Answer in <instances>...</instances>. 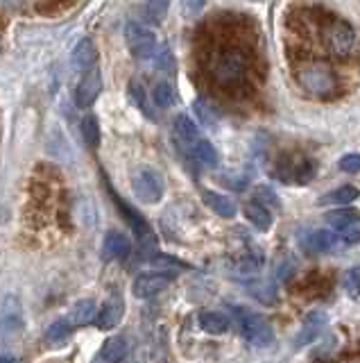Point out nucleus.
Wrapping results in <instances>:
<instances>
[{"mask_svg": "<svg viewBox=\"0 0 360 363\" xmlns=\"http://www.w3.org/2000/svg\"><path fill=\"white\" fill-rule=\"evenodd\" d=\"M344 243H347V245L360 243V232H347V236H344Z\"/></svg>", "mask_w": 360, "mask_h": 363, "instance_id": "nucleus-42", "label": "nucleus"}, {"mask_svg": "<svg viewBox=\"0 0 360 363\" xmlns=\"http://www.w3.org/2000/svg\"><path fill=\"white\" fill-rule=\"evenodd\" d=\"M320 34L324 39V45L335 57H349L356 45V30L349 21L331 16L329 21L320 23Z\"/></svg>", "mask_w": 360, "mask_h": 363, "instance_id": "nucleus-3", "label": "nucleus"}, {"mask_svg": "<svg viewBox=\"0 0 360 363\" xmlns=\"http://www.w3.org/2000/svg\"><path fill=\"white\" fill-rule=\"evenodd\" d=\"M247 291H250V295H252L254 300H258V302L265 304V306H272V304L279 302L277 286H274V281H269V279L250 281V284H247Z\"/></svg>", "mask_w": 360, "mask_h": 363, "instance_id": "nucleus-22", "label": "nucleus"}, {"mask_svg": "<svg viewBox=\"0 0 360 363\" xmlns=\"http://www.w3.org/2000/svg\"><path fill=\"white\" fill-rule=\"evenodd\" d=\"M263 268V255L261 252H250L238 259V264H236V270L240 272V275H256V272H261Z\"/></svg>", "mask_w": 360, "mask_h": 363, "instance_id": "nucleus-34", "label": "nucleus"}, {"mask_svg": "<svg viewBox=\"0 0 360 363\" xmlns=\"http://www.w3.org/2000/svg\"><path fill=\"white\" fill-rule=\"evenodd\" d=\"M125 41H127L129 52L137 57V60H152L156 48H159V45H156V34L137 21H129L125 26Z\"/></svg>", "mask_w": 360, "mask_h": 363, "instance_id": "nucleus-7", "label": "nucleus"}, {"mask_svg": "<svg viewBox=\"0 0 360 363\" xmlns=\"http://www.w3.org/2000/svg\"><path fill=\"white\" fill-rule=\"evenodd\" d=\"M127 91H129V100L143 111V116H145V118H150V121H156V113H154V109H152V105H150V94L145 91V86L139 82V79H132L129 86H127Z\"/></svg>", "mask_w": 360, "mask_h": 363, "instance_id": "nucleus-26", "label": "nucleus"}, {"mask_svg": "<svg viewBox=\"0 0 360 363\" xmlns=\"http://www.w3.org/2000/svg\"><path fill=\"white\" fill-rule=\"evenodd\" d=\"M315 173H318V164L310 157L303 155H286L284 159L277 162V170H274V175L281 182H286V184H299V186L313 182Z\"/></svg>", "mask_w": 360, "mask_h": 363, "instance_id": "nucleus-6", "label": "nucleus"}, {"mask_svg": "<svg viewBox=\"0 0 360 363\" xmlns=\"http://www.w3.org/2000/svg\"><path fill=\"white\" fill-rule=\"evenodd\" d=\"M193 111H195V116L199 118L202 125H207V128H213L218 121H220V111L211 105V102H207L204 98H197L193 102Z\"/></svg>", "mask_w": 360, "mask_h": 363, "instance_id": "nucleus-32", "label": "nucleus"}, {"mask_svg": "<svg viewBox=\"0 0 360 363\" xmlns=\"http://www.w3.org/2000/svg\"><path fill=\"white\" fill-rule=\"evenodd\" d=\"M0 361H16L14 357H9V354H3V357H0Z\"/></svg>", "mask_w": 360, "mask_h": 363, "instance_id": "nucleus-43", "label": "nucleus"}, {"mask_svg": "<svg viewBox=\"0 0 360 363\" xmlns=\"http://www.w3.org/2000/svg\"><path fill=\"white\" fill-rule=\"evenodd\" d=\"M73 323L69 320V318H62V320H54L48 329H46V340L50 345H62L66 343V340L71 338L73 334Z\"/></svg>", "mask_w": 360, "mask_h": 363, "instance_id": "nucleus-29", "label": "nucleus"}, {"mask_svg": "<svg viewBox=\"0 0 360 363\" xmlns=\"http://www.w3.org/2000/svg\"><path fill=\"white\" fill-rule=\"evenodd\" d=\"M299 245L306 255H324L337 245V234L329 230H313L299 238Z\"/></svg>", "mask_w": 360, "mask_h": 363, "instance_id": "nucleus-13", "label": "nucleus"}, {"mask_svg": "<svg viewBox=\"0 0 360 363\" xmlns=\"http://www.w3.org/2000/svg\"><path fill=\"white\" fill-rule=\"evenodd\" d=\"M103 94V75H100L98 66L91 68V71L80 73V82L75 86V105L80 109H88L91 105H95V100Z\"/></svg>", "mask_w": 360, "mask_h": 363, "instance_id": "nucleus-10", "label": "nucleus"}, {"mask_svg": "<svg viewBox=\"0 0 360 363\" xmlns=\"http://www.w3.org/2000/svg\"><path fill=\"white\" fill-rule=\"evenodd\" d=\"M231 320L220 311H202L199 313V327L207 334H224L229 329Z\"/></svg>", "mask_w": 360, "mask_h": 363, "instance_id": "nucleus-27", "label": "nucleus"}, {"mask_svg": "<svg viewBox=\"0 0 360 363\" xmlns=\"http://www.w3.org/2000/svg\"><path fill=\"white\" fill-rule=\"evenodd\" d=\"M233 311L236 318H238L240 334L247 343H252L254 347H267L274 343V327L265 315L247 313L245 309H233Z\"/></svg>", "mask_w": 360, "mask_h": 363, "instance_id": "nucleus-5", "label": "nucleus"}, {"mask_svg": "<svg viewBox=\"0 0 360 363\" xmlns=\"http://www.w3.org/2000/svg\"><path fill=\"white\" fill-rule=\"evenodd\" d=\"M292 275H297V266H295V261L286 259L284 264H281V266L277 268V279H279V281H284V284H288V281L292 279Z\"/></svg>", "mask_w": 360, "mask_h": 363, "instance_id": "nucleus-38", "label": "nucleus"}, {"mask_svg": "<svg viewBox=\"0 0 360 363\" xmlns=\"http://www.w3.org/2000/svg\"><path fill=\"white\" fill-rule=\"evenodd\" d=\"M75 0H39V11L41 14H48V16H57L64 14L66 9L73 7Z\"/></svg>", "mask_w": 360, "mask_h": 363, "instance_id": "nucleus-36", "label": "nucleus"}, {"mask_svg": "<svg viewBox=\"0 0 360 363\" xmlns=\"http://www.w3.org/2000/svg\"><path fill=\"white\" fill-rule=\"evenodd\" d=\"M80 134H82L84 143L91 147V150H95L100 143V123L93 113H88V116H84L80 121Z\"/></svg>", "mask_w": 360, "mask_h": 363, "instance_id": "nucleus-31", "label": "nucleus"}, {"mask_svg": "<svg viewBox=\"0 0 360 363\" xmlns=\"http://www.w3.org/2000/svg\"><path fill=\"white\" fill-rule=\"evenodd\" d=\"M358 220H360L358 209L347 207V204H342L340 209H335V211H331V213H326V223H329V225L333 227V230H337V232L349 230V227L356 225Z\"/></svg>", "mask_w": 360, "mask_h": 363, "instance_id": "nucleus-24", "label": "nucleus"}, {"mask_svg": "<svg viewBox=\"0 0 360 363\" xmlns=\"http://www.w3.org/2000/svg\"><path fill=\"white\" fill-rule=\"evenodd\" d=\"M173 136H175V143L179 145L182 152H190V147L195 145V141L199 139V128L193 123V118L186 116V113H179L173 121Z\"/></svg>", "mask_w": 360, "mask_h": 363, "instance_id": "nucleus-12", "label": "nucleus"}, {"mask_svg": "<svg viewBox=\"0 0 360 363\" xmlns=\"http://www.w3.org/2000/svg\"><path fill=\"white\" fill-rule=\"evenodd\" d=\"M256 198H263V200H269V204H279V198H277V193L269 189V186H258L256 189Z\"/></svg>", "mask_w": 360, "mask_h": 363, "instance_id": "nucleus-40", "label": "nucleus"}, {"mask_svg": "<svg viewBox=\"0 0 360 363\" xmlns=\"http://www.w3.org/2000/svg\"><path fill=\"white\" fill-rule=\"evenodd\" d=\"M175 89L170 82H166V79H161V82H156L152 86V102H154V107H159V109H170L175 105Z\"/></svg>", "mask_w": 360, "mask_h": 363, "instance_id": "nucleus-30", "label": "nucleus"}, {"mask_svg": "<svg viewBox=\"0 0 360 363\" xmlns=\"http://www.w3.org/2000/svg\"><path fill=\"white\" fill-rule=\"evenodd\" d=\"M127 338L125 336H111L107 338L103 347H100V352L95 354V361L100 363H116V361H122L127 357Z\"/></svg>", "mask_w": 360, "mask_h": 363, "instance_id": "nucleus-16", "label": "nucleus"}, {"mask_svg": "<svg viewBox=\"0 0 360 363\" xmlns=\"http://www.w3.org/2000/svg\"><path fill=\"white\" fill-rule=\"evenodd\" d=\"M245 218L250 220L258 232H267L272 227L274 218H272V211H269L265 204H261L258 200H250L245 202Z\"/></svg>", "mask_w": 360, "mask_h": 363, "instance_id": "nucleus-19", "label": "nucleus"}, {"mask_svg": "<svg viewBox=\"0 0 360 363\" xmlns=\"http://www.w3.org/2000/svg\"><path fill=\"white\" fill-rule=\"evenodd\" d=\"M297 82L310 98L329 100L337 94V75L324 60H306L297 66Z\"/></svg>", "mask_w": 360, "mask_h": 363, "instance_id": "nucleus-2", "label": "nucleus"}, {"mask_svg": "<svg viewBox=\"0 0 360 363\" xmlns=\"http://www.w3.org/2000/svg\"><path fill=\"white\" fill-rule=\"evenodd\" d=\"M129 252H132V245L125 234H120L116 230L107 232L105 243H103V257L107 261H122L129 257Z\"/></svg>", "mask_w": 360, "mask_h": 363, "instance_id": "nucleus-15", "label": "nucleus"}, {"mask_svg": "<svg viewBox=\"0 0 360 363\" xmlns=\"http://www.w3.org/2000/svg\"><path fill=\"white\" fill-rule=\"evenodd\" d=\"M95 313H98V306L93 300H77L69 313V320L73 323V327H84L95 320Z\"/></svg>", "mask_w": 360, "mask_h": 363, "instance_id": "nucleus-25", "label": "nucleus"}, {"mask_svg": "<svg viewBox=\"0 0 360 363\" xmlns=\"http://www.w3.org/2000/svg\"><path fill=\"white\" fill-rule=\"evenodd\" d=\"M209 77L224 91H236L247 79V55L236 43L220 45L209 60Z\"/></svg>", "mask_w": 360, "mask_h": 363, "instance_id": "nucleus-1", "label": "nucleus"}, {"mask_svg": "<svg viewBox=\"0 0 360 363\" xmlns=\"http://www.w3.org/2000/svg\"><path fill=\"white\" fill-rule=\"evenodd\" d=\"M344 289H347L349 295H354V298H358V295H360V264L347 270V275H344Z\"/></svg>", "mask_w": 360, "mask_h": 363, "instance_id": "nucleus-37", "label": "nucleus"}, {"mask_svg": "<svg viewBox=\"0 0 360 363\" xmlns=\"http://www.w3.org/2000/svg\"><path fill=\"white\" fill-rule=\"evenodd\" d=\"M324 325H326V315L322 311L308 313L306 318H303V329H301V332L297 334V338H295V347L308 345V343H313L315 338H320Z\"/></svg>", "mask_w": 360, "mask_h": 363, "instance_id": "nucleus-17", "label": "nucleus"}, {"mask_svg": "<svg viewBox=\"0 0 360 363\" xmlns=\"http://www.w3.org/2000/svg\"><path fill=\"white\" fill-rule=\"evenodd\" d=\"M326 286H329V281L322 275V272L313 270L308 275H303L301 281L295 286V293L297 295H303V298H315V295H320Z\"/></svg>", "mask_w": 360, "mask_h": 363, "instance_id": "nucleus-23", "label": "nucleus"}, {"mask_svg": "<svg viewBox=\"0 0 360 363\" xmlns=\"http://www.w3.org/2000/svg\"><path fill=\"white\" fill-rule=\"evenodd\" d=\"M202 200H204V204L216 211L218 216H222V218H233L236 213H238V207H236V202L224 196V193H218V191H204L202 193Z\"/></svg>", "mask_w": 360, "mask_h": 363, "instance_id": "nucleus-18", "label": "nucleus"}, {"mask_svg": "<svg viewBox=\"0 0 360 363\" xmlns=\"http://www.w3.org/2000/svg\"><path fill=\"white\" fill-rule=\"evenodd\" d=\"M168 7H170V0H145V18H150L152 23H161L168 14Z\"/></svg>", "mask_w": 360, "mask_h": 363, "instance_id": "nucleus-35", "label": "nucleus"}, {"mask_svg": "<svg viewBox=\"0 0 360 363\" xmlns=\"http://www.w3.org/2000/svg\"><path fill=\"white\" fill-rule=\"evenodd\" d=\"M202 7H204V0H184V9L188 11V14H190V11L197 14Z\"/></svg>", "mask_w": 360, "mask_h": 363, "instance_id": "nucleus-41", "label": "nucleus"}, {"mask_svg": "<svg viewBox=\"0 0 360 363\" xmlns=\"http://www.w3.org/2000/svg\"><path fill=\"white\" fill-rule=\"evenodd\" d=\"M109 193H111V198H114V202H116V207H118V211L125 216V220H127V225L132 227V232L137 234V238L141 241V245L143 247H154V243H156V236H154V232H152V227L148 225V220L143 218V216L134 209V207H129V202H125L116 191H111L109 189Z\"/></svg>", "mask_w": 360, "mask_h": 363, "instance_id": "nucleus-9", "label": "nucleus"}, {"mask_svg": "<svg viewBox=\"0 0 360 363\" xmlns=\"http://www.w3.org/2000/svg\"><path fill=\"white\" fill-rule=\"evenodd\" d=\"M71 66H73V71H77V73L91 71V68L98 66V48H95V43L88 37L80 39L73 45Z\"/></svg>", "mask_w": 360, "mask_h": 363, "instance_id": "nucleus-14", "label": "nucleus"}, {"mask_svg": "<svg viewBox=\"0 0 360 363\" xmlns=\"http://www.w3.org/2000/svg\"><path fill=\"white\" fill-rule=\"evenodd\" d=\"M188 157L193 159V162H197L202 166H209V168H216L220 164V155L216 150V145H213L211 141H207L204 136H199V139L195 141V145L190 147Z\"/></svg>", "mask_w": 360, "mask_h": 363, "instance_id": "nucleus-20", "label": "nucleus"}, {"mask_svg": "<svg viewBox=\"0 0 360 363\" xmlns=\"http://www.w3.org/2000/svg\"><path fill=\"white\" fill-rule=\"evenodd\" d=\"M173 281H175L173 270H148L137 275V279L132 284V293L139 300H150L154 295L163 293Z\"/></svg>", "mask_w": 360, "mask_h": 363, "instance_id": "nucleus-8", "label": "nucleus"}, {"mask_svg": "<svg viewBox=\"0 0 360 363\" xmlns=\"http://www.w3.org/2000/svg\"><path fill=\"white\" fill-rule=\"evenodd\" d=\"M132 191H134V196L145 204L161 202L166 193L163 175L152 166H141L132 173Z\"/></svg>", "mask_w": 360, "mask_h": 363, "instance_id": "nucleus-4", "label": "nucleus"}, {"mask_svg": "<svg viewBox=\"0 0 360 363\" xmlns=\"http://www.w3.org/2000/svg\"><path fill=\"white\" fill-rule=\"evenodd\" d=\"M358 196H360V193H358L356 186L344 184V186H337V189H333V191H329V193H324V196H322L318 202H320V204H335V207H342V204L356 202Z\"/></svg>", "mask_w": 360, "mask_h": 363, "instance_id": "nucleus-28", "label": "nucleus"}, {"mask_svg": "<svg viewBox=\"0 0 360 363\" xmlns=\"http://www.w3.org/2000/svg\"><path fill=\"white\" fill-rule=\"evenodd\" d=\"M154 66H156V71H161V73H168V75H173L177 71V62H175V55L173 50L168 48V45H161V48H156L154 52Z\"/></svg>", "mask_w": 360, "mask_h": 363, "instance_id": "nucleus-33", "label": "nucleus"}, {"mask_svg": "<svg viewBox=\"0 0 360 363\" xmlns=\"http://www.w3.org/2000/svg\"><path fill=\"white\" fill-rule=\"evenodd\" d=\"M21 327H23V311L14 300H9L0 311V334H16Z\"/></svg>", "mask_w": 360, "mask_h": 363, "instance_id": "nucleus-21", "label": "nucleus"}, {"mask_svg": "<svg viewBox=\"0 0 360 363\" xmlns=\"http://www.w3.org/2000/svg\"><path fill=\"white\" fill-rule=\"evenodd\" d=\"M340 170H344V173H358L360 170V155H356V152L344 155L340 159Z\"/></svg>", "mask_w": 360, "mask_h": 363, "instance_id": "nucleus-39", "label": "nucleus"}, {"mask_svg": "<svg viewBox=\"0 0 360 363\" xmlns=\"http://www.w3.org/2000/svg\"><path fill=\"white\" fill-rule=\"evenodd\" d=\"M122 315H125V302H122V295L120 293H114L109 295V298L98 306V313H95V327L98 329H116L122 320Z\"/></svg>", "mask_w": 360, "mask_h": 363, "instance_id": "nucleus-11", "label": "nucleus"}]
</instances>
